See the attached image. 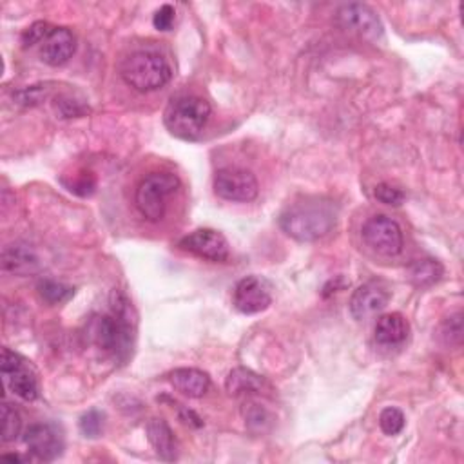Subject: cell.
I'll return each instance as SVG.
<instances>
[{
	"mask_svg": "<svg viewBox=\"0 0 464 464\" xmlns=\"http://www.w3.org/2000/svg\"><path fill=\"white\" fill-rule=\"evenodd\" d=\"M169 381L180 394L198 399L203 397L210 389V379L198 368H177L169 375Z\"/></svg>",
	"mask_w": 464,
	"mask_h": 464,
	"instance_id": "obj_19",
	"label": "cell"
},
{
	"mask_svg": "<svg viewBox=\"0 0 464 464\" xmlns=\"http://www.w3.org/2000/svg\"><path fill=\"white\" fill-rule=\"evenodd\" d=\"M22 419L20 413L10 403H3V441L12 443L20 436Z\"/></svg>",
	"mask_w": 464,
	"mask_h": 464,
	"instance_id": "obj_22",
	"label": "cell"
},
{
	"mask_svg": "<svg viewBox=\"0 0 464 464\" xmlns=\"http://www.w3.org/2000/svg\"><path fill=\"white\" fill-rule=\"evenodd\" d=\"M225 389L232 397L245 399V401L269 396L271 392H274L265 377L255 374L252 370H247V368H234L227 375Z\"/></svg>",
	"mask_w": 464,
	"mask_h": 464,
	"instance_id": "obj_14",
	"label": "cell"
},
{
	"mask_svg": "<svg viewBox=\"0 0 464 464\" xmlns=\"http://www.w3.org/2000/svg\"><path fill=\"white\" fill-rule=\"evenodd\" d=\"M120 75L133 90L140 93H151L161 90L171 82L173 69L160 53L140 50L123 59Z\"/></svg>",
	"mask_w": 464,
	"mask_h": 464,
	"instance_id": "obj_3",
	"label": "cell"
},
{
	"mask_svg": "<svg viewBox=\"0 0 464 464\" xmlns=\"http://www.w3.org/2000/svg\"><path fill=\"white\" fill-rule=\"evenodd\" d=\"M3 457H4V459H8V460H15V462H24V460H26V459H24V457H20L19 453H4Z\"/></svg>",
	"mask_w": 464,
	"mask_h": 464,
	"instance_id": "obj_32",
	"label": "cell"
},
{
	"mask_svg": "<svg viewBox=\"0 0 464 464\" xmlns=\"http://www.w3.org/2000/svg\"><path fill=\"white\" fill-rule=\"evenodd\" d=\"M443 337L448 345H459L462 337V321L460 314L450 316L443 325Z\"/></svg>",
	"mask_w": 464,
	"mask_h": 464,
	"instance_id": "obj_29",
	"label": "cell"
},
{
	"mask_svg": "<svg viewBox=\"0 0 464 464\" xmlns=\"http://www.w3.org/2000/svg\"><path fill=\"white\" fill-rule=\"evenodd\" d=\"M232 303L241 314H260L272 303V292L267 279L260 276H247L234 287Z\"/></svg>",
	"mask_w": 464,
	"mask_h": 464,
	"instance_id": "obj_9",
	"label": "cell"
},
{
	"mask_svg": "<svg viewBox=\"0 0 464 464\" xmlns=\"http://www.w3.org/2000/svg\"><path fill=\"white\" fill-rule=\"evenodd\" d=\"M145 430H147V439H149L151 446L154 448L156 455L161 460L171 462V460L178 459V444H177L175 434L163 419L153 417L147 423Z\"/></svg>",
	"mask_w": 464,
	"mask_h": 464,
	"instance_id": "obj_17",
	"label": "cell"
},
{
	"mask_svg": "<svg viewBox=\"0 0 464 464\" xmlns=\"http://www.w3.org/2000/svg\"><path fill=\"white\" fill-rule=\"evenodd\" d=\"M365 243L375 250L377 255L383 256H397L401 255L405 240L399 224L385 215L372 216L365 222L361 229Z\"/></svg>",
	"mask_w": 464,
	"mask_h": 464,
	"instance_id": "obj_6",
	"label": "cell"
},
{
	"mask_svg": "<svg viewBox=\"0 0 464 464\" xmlns=\"http://www.w3.org/2000/svg\"><path fill=\"white\" fill-rule=\"evenodd\" d=\"M390 302V290L381 281H366L358 287L350 298V314L354 319H370L383 312Z\"/></svg>",
	"mask_w": 464,
	"mask_h": 464,
	"instance_id": "obj_12",
	"label": "cell"
},
{
	"mask_svg": "<svg viewBox=\"0 0 464 464\" xmlns=\"http://www.w3.org/2000/svg\"><path fill=\"white\" fill-rule=\"evenodd\" d=\"M104 429V415L98 410H90L80 417V432L86 437H98Z\"/></svg>",
	"mask_w": 464,
	"mask_h": 464,
	"instance_id": "obj_25",
	"label": "cell"
},
{
	"mask_svg": "<svg viewBox=\"0 0 464 464\" xmlns=\"http://www.w3.org/2000/svg\"><path fill=\"white\" fill-rule=\"evenodd\" d=\"M215 191L224 200L248 203L258 198L260 184L247 169L225 167L220 169L215 177Z\"/></svg>",
	"mask_w": 464,
	"mask_h": 464,
	"instance_id": "obj_8",
	"label": "cell"
},
{
	"mask_svg": "<svg viewBox=\"0 0 464 464\" xmlns=\"http://www.w3.org/2000/svg\"><path fill=\"white\" fill-rule=\"evenodd\" d=\"M17 100H19L20 104H26V106L38 104V102L42 100V90H40V86H35V88L19 91V93H17Z\"/></svg>",
	"mask_w": 464,
	"mask_h": 464,
	"instance_id": "obj_31",
	"label": "cell"
},
{
	"mask_svg": "<svg viewBox=\"0 0 464 464\" xmlns=\"http://www.w3.org/2000/svg\"><path fill=\"white\" fill-rule=\"evenodd\" d=\"M3 269L15 276H29L40 269V262L29 245L13 243L3 250Z\"/></svg>",
	"mask_w": 464,
	"mask_h": 464,
	"instance_id": "obj_16",
	"label": "cell"
},
{
	"mask_svg": "<svg viewBox=\"0 0 464 464\" xmlns=\"http://www.w3.org/2000/svg\"><path fill=\"white\" fill-rule=\"evenodd\" d=\"M38 292H40V296L44 298L48 303L57 305V303L67 302L75 294V288L67 287L64 283L53 281V279H44V281L38 283Z\"/></svg>",
	"mask_w": 464,
	"mask_h": 464,
	"instance_id": "obj_21",
	"label": "cell"
},
{
	"mask_svg": "<svg viewBox=\"0 0 464 464\" xmlns=\"http://www.w3.org/2000/svg\"><path fill=\"white\" fill-rule=\"evenodd\" d=\"M379 427H381L383 434L387 436H397L405 429V415L399 408H385L379 415Z\"/></svg>",
	"mask_w": 464,
	"mask_h": 464,
	"instance_id": "obj_24",
	"label": "cell"
},
{
	"mask_svg": "<svg viewBox=\"0 0 464 464\" xmlns=\"http://www.w3.org/2000/svg\"><path fill=\"white\" fill-rule=\"evenodd\" d=\"M175 8L171 4H163L153 17V24L158 31H169L175 24Z\"/></svg>",
	"mask_w": 464,
	"mask_h": 464,
	"instance_id": "obj_30",
	"label": "cell"
},
{
	"mask_svg": "<svg viewBox=\"0 0 464 464\" xmlns=\"http://www.w3.org/2000/svg\"><path fill=\"white\" fill-rule=\"evenodd\" d=\"M337 24L343 29L356 33L368 40H377L383 36V22L377 17V13L368 8L366 4H345L337 10L335 15Z\"/></svg>",
	"mask_w": 464,
	"mask_h": 464,
	"instance_id": "obj_11",
	"label": "cell"
},
{
	"mask_svg": "<svg viewBox=\"0 0 464 464\" xmlns=\"http://www.w3.org/2000/svg\"><path fill=\"white\" fill-rule=\"evenodd\" d=\"M444 274V267L437 260H417L410 267V279L415 287H430Z\"/></svg>",
	"mask_w": 464,
	"mask_h": 464,
	"instance_id": "obj_20",
	"label": "cell"
},
{
	"mask_svg": "<svg viewBox=\"0 0 464 464\" xmlns=\"http://www.w3.org/2000/svg\"><path fill=\"white\" fill-rule=\"evenodd\" d=\"M210 104L196 95L177 97L169 102L163 122L167 131L182 140H194L201 135L210 118Z\"/></svg>",
	"mask_w": 464,
	"mask_h": 464,
	"instance_id": "obj_4",
	"label": "cell"
},
{
	"mask_svg": "<svg viewBox=\"0 0 464 464\" xmlns=\"http://www.w3.org/2000/svg\"><path fill=\"white\" fill-rule=\"evenodd\" d=\"M24 444L40 460H55L64 452V439L59 429L48 423L31 425L24 434Z\"/></svg>",
	"mask_w": 464,
	"mask_h": 464,
	"instance_id": "obj_13",
	"label": "cell"
},
{
	"mask_svg": "<svg viewBox=\"0 0 464 464\" xmlns=\"http://www.w3.org/2000/svg\"><path fill=\"white\" fill-rule=\"evenodd\" d=\"M67 187H69L71 193L86 198V196L95 194V191H97V178L93 177V173H82V175H76L75 180Z\"/></svg>",
	"mask_w": 464,
	"mask_h": 464,
	"instance_id": "obj_27",
	"label": "cell"
},
{
	"mask_svg": "<svg viewBox=\"0 0 464 464\" xmlns=\"http://www.w3.org/2000/svg\"><path fill=\"white\" fill-rule=\"evenodd\" d=\"M180 187V180L173 173H151L137 189V207L140 215L149 222H160L165 216L167 198Z\"/></svg>",
	"mask_w": 464,
	"mask_h": 464,
	"instance_id": "obj_5",
	"label": "cell"
},
{
	"mask_svg": "<svg viewBox=\"0 0 464 464\" xmlns=\"http://www.w3.org/2000/svg\"><path fill=\"white\" fill-rule=\"evenodd\" d=\"M76 42L73 33L67 28H53L51 33L42 42L40 59L51 67H59L69 62L75 55Z\"/></svg>",
	"mask_w": 464,
	"mask_h": 464,
	"instance_id": "obj_15",
	"label": "cell"
},
{
	"mask_svg": "<svg viewBox=\"0 0 464 464\" xmlns=\"http://www.w3.org/2000/svg\"><path fill=\"white\" fill-rule=\"evenodd\" d=\"M335 225V213L330 203L307 201L288 207L279 216L281 231L292 240L309 243L326 236Z\"/></svg>",
	"mask_w": 464,
	"mask_h": 464,
	"instance_id": "obj_2",
	"label": "cell"
},
{
	"mask_svg": "<svg viewBox=\"0 0 464 464\" xmlns=\"http://www.w3.org/2000/svg\"><path fill=\"white\" fill-rule=\"evenodd\" d=\"M111 314L93 321L91 335L100 349L125 359L131 350L135 335V321L131 318L133 307L123 294L114 290L111 296Z\"/></svg>",
	"mask_w": 464,
	"mask_h": 464,
	"instance_id": "obj_1",
	"label": "cell"
},
{
	"mask_svg": "<svg viewBox=\"0 0 464 464\" xmlns=\"http://www.w3.org/2000/svg\"><path fill=\"white\" fill-rule=\"evenodd\" d=\"M245 406H247L245 408V423H247V427L250 430H255V432H265L271 427V423H272L271 413L263 406H260L256 403H248Z\"/></svg>",
	"mask_w": 464,
	"mask_h": 464,
	"instance_id": "obj_23",
	"label": "cell"
},
{
	"mask_svg": "<svg viewBox=\"0 0 464 464\" xmlns=\"http://www.w3.org/2000/svg\"><path fill=\"white\" fill-rule=\"evenodd\" d=\"M180 247L194 256L208 262H227L231 256V247L227 238L215 229H198L180 240Z\"/></svg>",
	"mask_w": 464,
	"mask_h": 464,
	"instance_id": "obj_10",
	"label": "cell"
},
{
	"mask_svg": "<svg viewBox=\"0 0 464 464\" xmlns=\"http://www.w3.org/2000/svg\"><path fill=\"white\" fill-rule=\"evenodd\" d=\"M408 337V323L399 312H390L377 319L375 343L381 347H399Z\"/></svg>",
	"mask_w": 464,
	"mask_h": 464,
	"instance_id": "obj_18",
	"label": "cell"
},
{
	"mask_svg": "<svg viewBox=\"0 0 464 464\" xmlns=\"http://www.w3.org/2000/svg\"><path fill=\"white\" fill-rule=\"evenodd\" d=\"M51 26L48 22H35L33 26H29L24 35H22V44L24 48H29V46H35L38 44V42H44L46 36L51 33Z\"/></svg>",
	"mask_w": 464,
	"mask_h": 464,
	"instance_id": "obj_26",
	"label": "cell"
},
{
	"mask_svg": "<svg viewBox=\"0 0 464 464\" xmlns=\"http://www.w3.org/2000/svg\"><path fill=\"white\" fill-rule=\"evenodd\" d=\"M374 194H375V198L379 201L385 203V205H392V207H399L405 201L403 191H399V189H396V187H392L389 184H379L375 187Z\"/></svg>",
	"mask_w": 464,
	"mask_h": 464,
	"instance_id": "obj_28",
	"label": "cell"
},
{
	"mask_svg": "<svg viewBox=\"0 0 464 464\" xmlns=\"http://www.w3.org/2000/svg\"><path fill=\"white\" fill-rule=\"evenodd\" d=\"M0 372H3L4 385L20 399L35 401L38 397V381L29 363L12 352L10 349L3 350V359H0Z\"/></svg>",
	"mask_w": 464,
	"mask_h": 464,
	"instance_id": "obj_7",
	"label": "cell"
}]
</instances>
